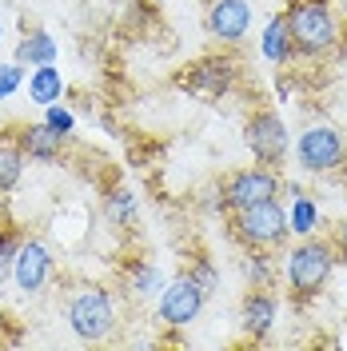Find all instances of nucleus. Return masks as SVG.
Masks as SVG:
<instances>
[{
	"mask_svg": "<svg viewBox=\"0 0 347 351\" xmlns=\"http://www.w3.org/2000/svg\"><path fill=\"white\" fill-rule=\"evenodd\" d=\"M287 32H291V48L296 56H327L339 44V24L327 0H291L287 4Z\"/></svg>",
	"mask_w": 347,
	"mask_h": 351,
	"instance_id": "1",
	"label": "nucleus"
},
{
	"mask_svg": "<svg viewBox=\"0 0 347 351\" xmlns=\"http://www.w3.org/2000/svg\"><path fill=\"white\" fill-rule=\"evenodd\" d=\"M331 267H335V243L331 240H304L291 247L287 256V287L291 295L304 304L311 295H320L324 284L331 280Z\"/></svg>",
	"mask_w": 347,
	"mask_h": 351,
	"instance_id": "2",
	"label": "nucleus"
},
{
	"mask_svg": "<svg viewBox=\"0 0 347 351\" xmlns=\"http://www.w3.org/2000/svg\"><path fill=\"white\" fill-rule=\"evenodd\" d=\"M287 232H291V219H287L280 199H263L256 208L232 212V236L252 252H267V247L283 243Z\"/></svg>",
	"mask_w": 347,
	"mask_h": 351,
	"instance_id": "3",
	"label": "nucleus"
},
{
	"mask_svg": "<svg viewBox=\"0 0 347 351\" xmlns=\"http://www.w3.org/2000/svg\"><path fill=\"white\" fill-rule=\"evenodd\" d=\"M68 328L76 331V339L84 343H100L108 339L112 328H116V307H112V295L104 287L84 284L72 291L68 300Z\"/></svg>",
	"mask_w": 347,
	"mask_h": 351,
	"instance_id": "4",
	"label": "nucleus"
},
{
	"mask_svg": "<svg viewBox=\"0 0 347 351\" xmlns=\"http://www.w3.org/2000/svg\"><path fill=\"white\" fill-rule=\"evenodd\" d=\"M300 164L304 172L327 176L347 168V132H339L335 124H311V128L300 136Z\"/></svg>",
	"mask_w": 347,
	"mask_h": 351,
	"instance_id": "5",
	"label": "nucleus"
},
{
	"mask_svg": "<svg viewBox=\"0 0 347 351\" xmlns=\"http://www.w3.org/2000/svg\"><path fill=\"white\" fill-rule=\"evenodd\" d=\"M280 196V180L272 168H239V172H228L224 184H219V204L228 212H243V208H256L263 199H276Z\"/></svg>",
	"mask_w": 347,
	"mask_h": 351,
	"instance_id": "6",
	"label": "nucleus"
},
{
	"mask_svg": "<svg viewBox=\"0 0 347 351\" xmlns=\"http://www.w3.org/2000/svg\"><path fill=\"white\" fill-rule=\"evenodd\" d=\"M243 140L252 156L260 160L263 168H276L283 156H287V128H283V116L276 108H260L248 116V128H243Z\"/></svg>",
	"mask_w": 347,
	"mask_h": 351,
	"instance_id": "7",
	"label": "nucleus"
},
{
	"mask_svg": "<svg viewBox=\"0 0 347 351\" xmlns=\"http://www.w3.org/2000/svg\"><path fill=\"white\" fill-rule=\"evenodd\" d=\"M204 291H208V287L200 284L195 276L172 280V284L164 287V295H160V319H164L168 328L192 324L195 315H200V307H204Z\"/></svg>",
	"mask_w": 347,
	"mask_h": 351,
	"instance_id": "8",
	"label": "nucleus"
},
{
	"mask_svg": "<svg viewBox=\"0 0 347 351\" xmlns=\"http://www.w3.org/2000/svg\"><path fill=\"white\" fill-rule=\"evenodd\" d=\"M232 80H236V60L232 56H204V60H195L188 68V76L180 84L195 92L200 100H219L232 88Z\"/></svg>",
	"mask_w": 347,
	"mask_h": 351,
	"instance_id": "9",
	"label": "nucleus"
},
{
	"mask_svg": "<svg viewBox=\"0 0 347 351\" xmlns=\"http://www.w3.org/2000/svg\"><path fill=\"white\" fill-rule=\"evenodd\" d=\"M12 280L21 291L28 295H36L48 280H52V256H48V247L40 240H24L21 252H16V260H12Z\"/></svg>",
	"mask_w": 347,
	"mask_h": 351,
	"instance_id": "10",
	"label": "nucleus"
},
{
	"mask_svg": "<svg viewBox=\"0 0 347 351\" xmlns=\"http://www.w3.org/2000/svg\"><path fill=\"white\" fill-rule=\"evenodd\" d=\"M252 28V4L243 0H216L208 8V32L224 44H239Z\"/></svg>",
	"mask_w": 347,
	"mask_h": 351,
	"instance_id": "11",
	"label": "nucleus"
},
{
	"mask_svg": "<svg viewBox=\"0 0 347 351\" xmlns=\"http://www.w3.org/2000/svg\"><path fill=\"white\" fill-rule=\"evenodd\" d=\"M16 144H21L24 156H32V160H56L60 156V148H64V132H56L48 120L44 124H28V128H21V136H16Z\"/></svg>",
	"mask_w": 347,
	"mask_h": 351,
	"instance_id": "12",
	"label": "nucleus"
},
{
	"mask_svg": "<svg viewBox=\"0 0 347 351\" xmlns=\"http://www.w3.org/2000/svg\"><path fill=\"white\" fill-rule=\"evenodd\" d=\"M276 311H280L276 295H267L263 287L248 291V300H243V328H248V335L252 339H267V331L276 324Z\"/></svg>",
	"mask_w": 347,
	"mask_h": 351,
	"instance_id": "13",
	"label": "nucleus"
},
{
	"mask_svg": "<svg viewBox=\"0 0 347 351\" xmlns=\"http://www.w3.org/2000/svg\"><path fill=\"white\" fill-rule=\"evenodd\" d=\"M60 92H64L60 68H52V64H36V72L28 76V96H32V104H40V108H52V104L60 100Z\"/></svg>",
	"mask_w": 347,
	"mask_h": 351,
	"instance_id": "14",
	"label": "nucleus"
},
{
	"mask_svg": "<svg viewBox=\"0 0 347 351\" xmlns=\"http://www.w3.org/2000/svg\"><path fill=\"white\" fill-rule=\"evenodd\" d=\"M263 56H267V60H276V64H283L287 56H296V48H291V32H287V16H276V21L267 24Z\"/></svg>",
	"mask_w": 347,
	"mask_h": 351,
	"instance_id": "15",
	"label": "nucleus"
},
{
	"mask_svg": "<svg viewBox=\"0 0 347 351\" xmlns=\"http://www.w3.org/2000/svg\"><path fill=\"white\" fill-rule=\"evenodd\" d=\"M16 60H28V64H52V60H56V40H52L48 32H32L28 40H21Z\"/></svg>",
	"mask_w": 347,
	"mask_h": 351,
	"instance_id": "16",
	"label": "nucleus"
},
{
	"mask_svg": "<svg viewBox=\"0 0 347 351\" xmlns=\"http://www.w3.org/2000/svg\"><path fill=\"white\" fill-rule=\"evenodd\" d=\"M108 219L112 223H120V228H132L136 223V199H132V192H112L108 196Z\"/></svg>",
	"mask_w": 347,
	"mask_h": 351,
	"instance_id": "17",
	"label": "nucleus"
},
{
	"mask_svg": "<svg viewBox=\"0 0 347 351\" xmlns=\"http://www.w3.org/2000/svg\"><path fill=\"white\" fill-rule=\"evenodd\" d=\"M24 172V152L21 144H12V148H0V188H12Z\"/></svg>",
	"mask_w": 347,
	"mask_h": 351,
	"instance_id": "18",
	"label": "nucleus"
},
{
	"mask_svg": "<svg viewBox=\"0 0 347 351\" xmlns=\"http://www.w3.org/2000/svg\"><path fill=\"white\" fill-rule=\"evenodd\" d=\"M21 88V64H0V100Z\"/></svg>",
	"mask_w": 347,
	"mask_h": 351,
	"instance_id": "19",
	"label": "nucleus"
},
{
	"mask_svg": "<svg viewBox=\"0 0 347 351\" xmlns=\"http://www.w3.org/2000/svg\"><path fill=\"white\" fill-rule=\"evenodd\" d=\"M132 284H136V291H144V295H148V291H160V276H156L152 267H144V263H140V267L132 271Z\"/></svg>",
	"mask_w": 347,
	"mask_h": 351,
	"instance_id": "20",
	"label": "nucleus"
},
{
	"mask_svg": "<svg viewBox=\"0 0 347 351\" xmlns=\"http://www.w3.org/2000/svg\"><path fill=\"white\" fill-rule=\"evenodd\" d=\"M48 124H52L56 132H68V128H72V116L60 112V108H48Z\"/></svg>",
	"mask_w": 347,
	"mask_h": 351,
	"instance_id": "21",
	"label": "nucleus"
},
{
	"mask_svg": "<svg viewBox=\"0 0 347 351\" xmlns=\"http://www.w3.org/2000/svg\"><path fill=\"white\" fill-rule=\"evenodd\" d=\"M331 243H335V247H347V219H339V223H335V232H331Z\"/></svg>",
	"mask_w": 347,
	"mask_h": 351,
	"instance_id": "22",
	"label": "nucleus"
},
{
	"mask_svg": "<svg viewBox=\"0 0 347 351\" xmlns=\"http://www.w3.org/2000/svg\"><path fill=\"white\" fill-rule=\"evenodd\" d=\"M0 247H4V232H0Z\"/></svg>",
	"mask_w": 347,
	"mask_h": 351,
	"instance_id": "23",
	"label": "nucleus"
},
{
	"mask_svg": "<svg viewBox=\"0 0 347 351\" xmlns=\"http://www.w3.org/2000/svg\"><path fill=\"white\" fill-rule=\"evenodd\" d=\"M344 12H347V0H344Z\"/></svg>",
	"mask_w": 347,
	"mask_h": 351,
	"instance_id": "24",
	"label": "nucleus"
}]
</instances>
